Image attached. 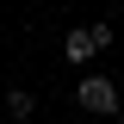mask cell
Wrapping results in <instances>:
<instances>
[{"instance_id":"cell-1","label":"cell","mask_w":124,"mask_h":124,"mask_svg":"<svg viewBox=\"0 0 124 124\" xmlns=\"http://www.w3.org/2000/svg\"><path fill=\"white\" fill-rule=\"evenodd\" d=\"M81 106H87V112H112V106H118V81L87 75V81H81Z\"/></svg>"},{"instance_id":"cell-2","label":"cell","mask_w":124,"mask_h":124,"mask_svg":"<svg viewBox=\"0 0 124 124\" xmlns=\"http://www.w3.org/2000/svg\"><path fill=\"white\" fill-rule=\"evenodd\" d=\"M106 44H112V31H106V25H93V31H75L62 50H68V62H87V56H99Z\"/></svg>"},{"instance_id":"cell-3","label":"cell","mask_w":124,"mask_h":124,"mask_svg":"<svg viewBox=\"0 0 124 124\" xmlns=\"http://www.w3.org/2000/svg\"><path fill=\"white\" fill-rule=\"evenodd\" d=\"M6 112H13V118H31V93L13 87V93H6Z\"/></svg>"},{"instance_id":"cell-4","label":"cell","mask_w":124,"mask_h":124,"mask_svg":"<svg viewBox=\"0 0 124 124\" xmlns=\"http://www.w3.org/2000/svg\"><path fill=\"white\" fill-rule=\"evenodd\" d=\"M118 87H124V81H118Z\"/></svg>"}]
</instances>
